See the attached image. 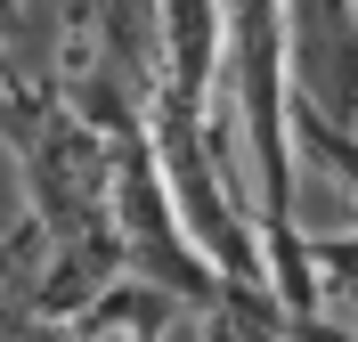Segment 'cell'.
Returning <instances> with one entry per match:
<instances>
[{
    "instance_id": "3",
    "label": "cell",
    "mask_w": 358,
    "mask_h": 342,
    "mask_svg": "<svg viewBox=\"0 0 358 342\" xmlns=\"http://www.w3.org/2000/svg\"><path fill=\"white\" fill-rule=\"evenodd\" d=\"M66 334H203V310L187 294H171L163 277H147V269H122L114 285H98V294L82 301L66 318Z\"/></svg>"
},
{
    "instance_id": "2",
    "label": "cell",
    "mask_w": 358,
    "mask_h": 342,
    "mask_svg": "<svg viewBox=\"0 0 358 342\" xmlns=\"http://www.w3.org/2000/svg\"><path fill=\"white\" fill-rule=\"evenodd\" d=\"M285 24H293L301 98L358 122V0H285Z\"/></svg>"
},
{
    "instance_id": "4",
    "label": "cell",
    "mask_w": 358,
    "mask_h": 342,
    "mask_svg": "<svg viewBox=\"0 0 358 342\" xmlns=\"http://www.w3.org/2000/svg\"><path fill=\"white\" fill-rule=\"evenodd\" d=\"M57 8L66 0H0V82H33L57 57Z\"/></svg>"
},
{
    "instance_id": "5",
    "label": "cell",
    "mask_w": 358,
    "mask_h": 342,
    "mask_svg": "<svg viewBox=\"0 0 358 342\" xmlns=\"http://www.w3.org/2000/svg\"><path fill=\"white\" fill-rule=\"evenodd\" d=\"M310 269H317V285H326L334 326L358 318V228H310Z\"/></svg>"
},
{
    "instance_id": "1",
    "label": "cell",
    "mask_w": 358,
    "mask_h": 342,
    "mask_svg": "<svg viewBox=\"0 0 358 342\" xmlns=\"http://www.w3.org/2000/svg\"><path fill=\"white\" fill-rule=\"evenodd\" d=\"M0 147L24 212L0 236V334H66L98 285L131 269L122 236V131L66 98L57 73L0 82Z\"/></svg>"
}]
</instances>
